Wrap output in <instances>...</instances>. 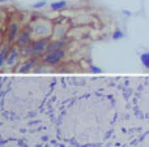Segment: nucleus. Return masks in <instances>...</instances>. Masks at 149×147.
<instances>
[{
    "label": "nucleus",
    "instance_id": "nucleus-13",
    "mask_svg": "<svg viewBox=\"0 0 149 147\" xmlns=\"http://www.w3.org/2000/svg\"><path fill=\"white\" fill-rule=\"evenodd\" d=\"M1 1H7V0H1Z\"/></svg>",
    "mask_w": 149,
    "mask_h": 147
},
{
    "label": "nucleus",
    "instance_id": "nucleus-9",
    "mask_svg": "<svg viewBox=\"0 0 149 147\" xmlns=\"http://www.w3.org/2000/svg\"><path fill=\"white\" fill-rule=\"evenodd\" d=\"M31 67H33V61H28V63H26V64H24L22 67L20 68V72H21V73H24V72H28V70L30 69Z\"/></svg>",
    "mask_w": 149,
    "mask_h": 147
},
{
    "label": "nucleus",
    "instance_id": "nucleus-1",
    "mask_svg": "<svg viewBox=\"0 0 149 147\" xmlns=\"http://www.w3.org/2000/svg\"><path fill=\"white\" fill-rule=\"evenodd\" d=\"M63 56H64V51H63V49H58V51H55V52L47 54V57L45 61L49 63V64H55V63L59 61Z\"/></svg>",
    "mask_w": 149,
    "mask_h": 147
},
{
    "label": "nucleus",
    "instance_id": "nucleus-4",
    "mask_svg": "<svg viewBox=\"0 0 149 147\" xmlns=\"http://www.w3.org/2000/svg\"><path fill=\"white\" fill-rule=\"evenodd\" d=\"M64 7H67V1H65V0H63V1H56V3H52L51 4V8L54 10L63 9Z\"/></svg>",
    "mask_w": 149,
    "mask_h": 147
},
{
    "label": "nucleus",
    "instance_id": "nucleus-5",
    "mask_svg": "<svg viewBox=\"0 0 149 147\" xmlns=\"http://www.w3.org/2000/svg\"><path fill=\"white\" fill-rule=\"evenodd\" d=\"M28 41H29L28 31H22V33H21V35L18 36V43H20V44H26V43H28Z\"/></svg>",
    "mask_w": 149,
    "mask_h": 147
},
{
    "label": "nucleus",
    "instance_id": "nucleus-10",
    "mask_svg": "<svg viewBox=\"0 0 149 147\" xmlns=\"http://www.w3.org/2000/svg\"><path fill=\"white\" fill-rule=\"evenodd\" d=\"M122 36H123V34H122V33H120V31H119V30H118V31H115V33H114L113 38H114V39H120V38H122Z\"/></svg>",
    "mask_w": 149,
    "mask_h": 147
},
{
    "label": "nucleus",
    "instance_id": "nucleus-8",
    "mask_svg": "<svg viewBox=\"0 0 149 147\" xmlns=\"http://www.w3.org/2000/svg\"><path fill=\"white\" fill-rule=\"evenodd\" d=\"M17 30H18V26L16 25H12V27H10V31H9V39L10 41H13V39L16 38V35H17Z\"/></svg>",
    "mask_w": 149,
    "mask_h": 147
},
{
    "label": "nucleus",
    "instance_id": "nucleus-2",
    "mask_svg": "<svg viewBox=\"0 0 149 147\" xmlns=\"http://www.w3.org/2000/svg\"><path fill=\"white\" fill-rule=\"evenodd\" d=\"M46 46H47V42L46 41H38V42H36V43L33 44L31 51H33L34 54H41V52L45 51Z\"/></svg>",
    "mask_w": 149,
    "mask_h": 147
},
{
    "label": "nucleus",
    "instance_id": "nucleus-7",
    "mask_svg": "<svg viewBox=\"0 0 149 147\" xmlns=\"http://www.w3.org/2000/svg\"><path fill=\"white\" fill-rule=\"evenodd\" d=\"M140 60H141L143 65H144L145 68H149V52L141 54V56H140Z\"/></svg>",
    "mask_w": 149,
    "mask_h": 147
},
{
    "label": "nucleus",
    "instance_id": "nucleus-12",
    "mask_svg": "<svg viewBox=\"0 0 149 147\" xmlns=\"http://www.w3.org/2000/svg\"><path fill=\"white\" fill-rule=\"evenodd\" d=\"M92 72H98L100 73V69H98V68H92Z\"/></svg>",
    "mask_w": 149,
    "mask_h": 147
},
{
    "label": "nucleus",
    "instance_id": "nucleus-3",
    "mask_svg": "<svg viewBox=\"0 0 149 147\" xmlns=\"http://www.w3.org/2000/svg\"><path fill=\"white\" fill-rule=\"evenodd\" d=\"M64 42H55V43H52L51 46L49 47V51H47V54H51V52H55L58 51V49H60L63 46H64Z\"/></svg>",
    "mask_w": 149,
    "mask_h": 147
},
{
    "label": "nucleus",
    "instance_id": "nucleus-11",
    "mask_svg": "<svg viewBox=\"0 0 149 147\" xmlns=\"http://www.w3.org/2000/svg\"><path fill=\"white\" fill-rule=\"evenodd\" d=\"M45 4H46V1H41V3H37V4H34V7L39 8V7H42V5H45Z\"/></svg>",
    "mask_w": 149,
    "mask_h": 147
},
{
    "label": "nucleus",
    "instance_id": "nucleus-6",
    "mask_svg": "<svg viewBox=\"0 0 149 147\" xmlns=\"http://www.w3.org/2000/svg\"><path fill=\"white\" fill-rule=\"evenodd\" d=\"M16 59H17V51H16V49H13V51L10 52L8 60H7V64L8 65H13V63L16 61Z\"/></svg>",
    "mask_w": 149,
    "mask_h": 147
}]
</instances>
